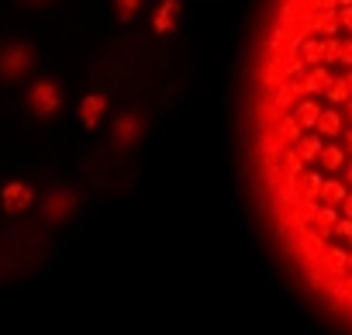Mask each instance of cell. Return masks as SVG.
<instances>
[{
	"label": "cell",
	"mask_w": 352,
	"mask_h": 335,
	"mask_svg": "<svg viewBox=\"0 0 352 335\" xmlns=\"http://www.w3.org/2000/svg\"><path fill=\"white\" fill-rule=\"evenodd\" d=\"M245 149L270 221L352 321V0H266L249 52Z\"/></svg>",
	"instance_id": "cell-1"
}]
</instances>
